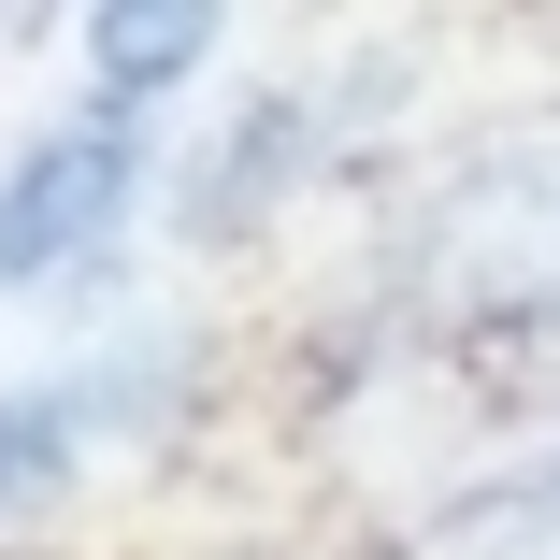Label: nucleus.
I'll return each instance as SVG.
<instances>
[{"label": "nucleus", "instance_id": "f257e3e1", "mask_svg": "<svg viewBox=\"0 0 560 560\" xmlns=\"http://www.w3.org/2000/svg\"><path fill=\"white\" fill-rule=\"evenodd\" d=\"M388 302L445 346H546L560 330V130H503L445 159L388 231Z\"/></svg>", "mask_w": 560, "mask_h": 560}, {"label": "nucleus", "instance_id": "f03ea898", "mask_svg": "<svg viewBox=\"0 0 560 560\" xmlns=\"http://www.w3.org/2000/svg\"><path fill=\"white\" fill-rule=\"evenodd\" d=\"M130 201H144V116H101V101H86L72 130L0 144V288L101 259Z\"/></svg>", "mask_w": 560, "mask_h": 560}, {"label": "nucleus", "instance_id": "7ed1b4c3", "mask_svg": "<svg viewBox=\"0 0 560 560\" xmlns=\"http://www.w3.org/2000/svg\"><path fill=\"white\" fill-rule=\"evenodd\" d=\"M187 374V346H101L72 374H30V388H0V532L44 517L72 475H86V445L116 431V417H159Z\"/></svg>", "mask_w": 560, "mask_h": 560}, {"label": "nucleus", "instance_id": "20e7f679", "mask_svg": "<svg viewBox=\"0 0 560 560\" xmlns=\"http://www.w3.org/2000/svg\"><path fill=\"white\" fill-rule=\"evenodd\" d=\"M201 159H215V173H187L173 215H187V231H245V215H273V201L302 187V159H316V101H302V86H259Z\"/></svg>", "mask_w": 560, "mask_h": 560}, {"label": "nucleus", "instance_id": "39448f33", "mask_svg": "<svg viewBox=\"0 0 560 560\" xmlns=\"http://www.w3.org/2000/svg\"><path fill=\"white\" fill-rule=\"evenodd\" d=\"M215 44H231V15H215V0H101L86 15V86H101V116H144L159 86H187Z\"/></svg>", "mask_w": 560, "mask_h": 560}, {"label": "nucleus", "instance_id": "423d86ee", "mask_svg": "<svg viewBox=\"0 0 560 560\" xmlns=\"http://www.w3.org/2000/svg\"><path fill=\"white\" fill-rule=\"evenodd\" d=\"M417 560H560V445H532L517 475L460 489V503L417 532Z\"/></svg>", "mask_w": 560, "mask_h": 560}]
</instances>
